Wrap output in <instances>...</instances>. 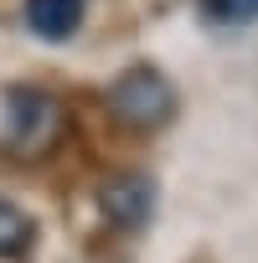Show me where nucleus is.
<instances>
[{
  "instance_id": "39448f33",
  "label": "nucleus",
  "mask_w": 258,
  "mask_h": 263,
  "mask_svg": "<svg viewBox=\"0 0 258 263\" xmlns=\"http://www.w3.org/2000/svg\"><path fill=\"white\" fill-rule=\"evenodd\" d=\"M31 217L16 206V201H6L0 196V258H16V253H26L31 248Z\"/></svg>"
},
{
  "instance_id": "f257e3e1",
  "label": "nucleus",
  "mask_w": 258,
  "mask_h": 263,
  "mask_svg": "<svg viewBox=\"0 0 258 263\" xmlns=\"http://www.w3.org/2000/svg\"><path fill=\"white\" fill-rule=\"evenodd\" d=\"M108 108L129 124V129H155L176 114V88L155 72V67H129L114 88H108Z\"/></svg>"
},
{
  "instance_id": "7ed1b4c3",
  "label": "nucleus",
  "mask_w": 258,
  "mask_h": 263,
  "mask_svg": "<svg viewBox=\"0 0 258 263\" xmlns=\"http://www.w3.org/2000/svg\"><path fill=\"white\" fill-rule=\"evenodd\" d=\"M98 201L114 227H145L155 212V186H150V176H114Z\"/></svg>"
},
{
  "instance_id": "20e7f679",
  "label": "nucleus",
  "mask_w": 258,
  "mask_h": 263,
  "mask_svg": "<svg viewBox=\"0 0 258 263\" xmlns=\"http://www.w3.org/2000/svg\"><path fill=\"white\" fill-rule=\"evenodd\" d=\"M88 16V0H26V31L42 42H67Z\"/></svg>"
},
{
  "instance_id": "423d86ee",
  "label": "nucleus",
  "mask_w": 258,
  "mask_h": 263,
  "mask_svg": "<svg viewBox=\"0 0 258 263\" xmlns=\"http://www.w3.org/2000/svg\"><path fill=\"white\" fill-rule=\"evenodd\" d=\"M201 11L217 26H248L258 21V0H201Z\"/></svg>"
},
{
  "instance_id": "f03ea898",
  "label": "nucleus",
  "mask_w": 258,
  "mask_h": 263,
  "mask_svg": "<svg viewBox=\"0 0 258 263\" xmlns=\"http://www.w3.org/2000/svg\"><path fill=\"white\" fill-rule=\"evenodd\" d=\"M6 114H11V150L16 155H42L57 129H62V108L52 93H36V88H11L6 93Z\"/></svg>"
}]
</instances>
